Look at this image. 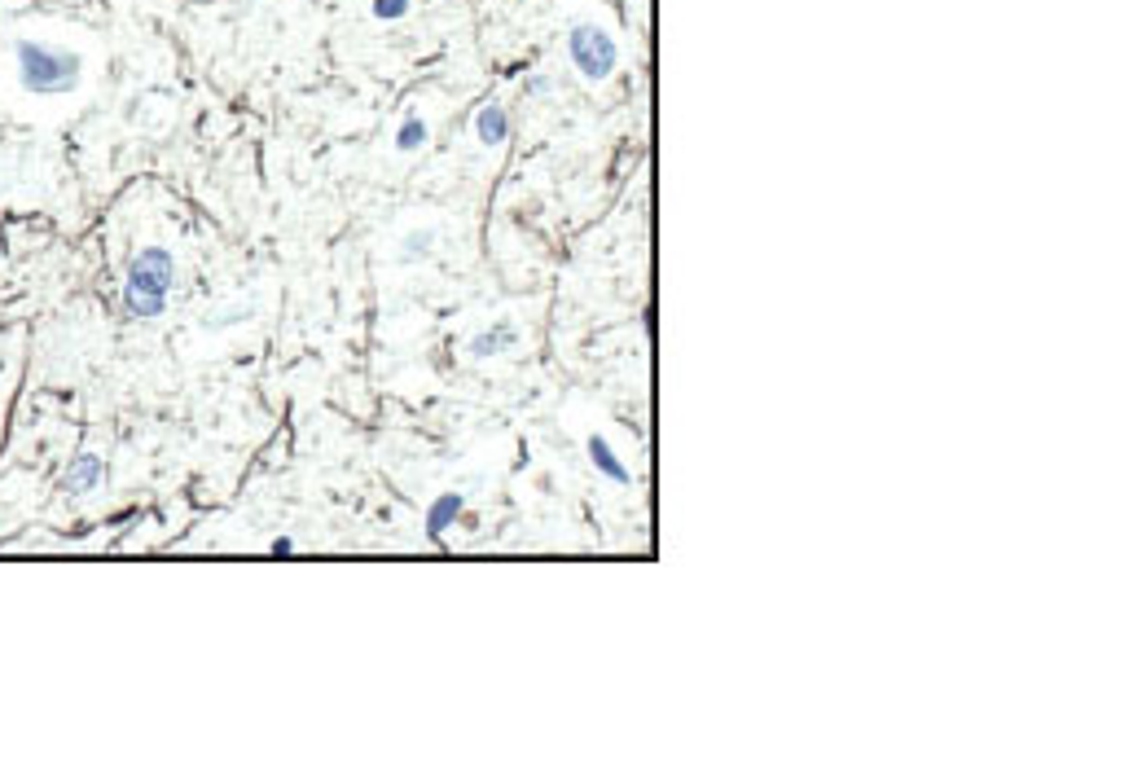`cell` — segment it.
Returning <instances> with one entry per match:
<instances>
[{
    "instance_id": "obj_8",
    "label": "cell",
    "mask_w": 1142,
    "mask_h": 769,
    "mask_svg": "<svg viewBox=\"0 0 1142 769\" xmlns=\"http://www.w3.org/2000/svg\"><path fill=\"white\" fill-rule=\"evenodd\" d=\"M585 448H589L593 471H598V476H606L611 484H628V480H633V476H628V467L620 461V453H615V448H611L602 435H589V444H585Z\"/></svg>"
},
{
    "instance_id": "obj_6",
    "label": "cell",
    "mask_w": 1142,
    "mask_h": 769,
    "mask_svg": "<svg viewBox=\"0 0 1142 769\" xmlns=\"http://www.w3.org/2000/svg\"><path fill=\"white\" fill-rule=\"evenodd\" d=\"M519 344V331H515V322H497L493 331H483V335H474L470 339V357L474 361H488V357H502V352H510Z\"/></svg>"
},
{
    "instance_id": "obj_1",
    "label": "cell",
    "mask_w": 1142,
    "mask_h": 769,
    "mask_svg": "<svg viewBox=\"0 0 1142 769\" xmlns=\"http://www.w3.org/2000/svg\"><path fill=\"white\" fill-rule=\"evenodd\" d=\"M172 290H177V255L168 247H141L128 264L123 313L132 322H158L168 313Z\"/></svg>"
},
{
    "instance_id": "obj_9",
    "label": "cell",
    "mask_w": 1142,
    "mask_h": 769,
    "mask_svg": "<svg viewBox=\"0 0 1142 769\" xmlns=\"http://www.w3.org/2000/svg\"><path fill=\"white\" fill-rule=\"evenodd\" d=\"M426 136H431L426 119H422V115H405V123L396 128V149L413 154V149H422V145H426Z\"/></svg>"
},
{
    "instance_id": "obj_4",
    "label": "cell",
    "mask_w": 1142,
    "mask_h": 769,
    "mask_svg": "<svg viewBox=\"0 0 1142 769\" xmlns=\"http://www.w3.org/2000/svg\"><path fill=\"white\" fill-rule=\"evenodd\" d=\"M101 484H106V461H101L97 453L71 457V467H67V476H62V493H67V497H88V493H97Z\"/></svg>"
},
{
    "instance_id": "obj_12",
    "label": "cell",
    "mask_w": 1142,
    "mask_h": 769,
    "mask_svg": "<svg viewBox=\"0 0 1142 769\" xmlns=\"http://www.w3.org/2000/svg\"><path fill=\"white\" fill-rule=\"evenodd\" d=\"M545 88H550V80H545V75H541V80H532V84H528V93H532V97H541V93H545Z\"/></svg>"
},
{
    "instance_id": "obj_2",
    "label": "cell",
    "mask_w": 1142,
    "mask_h": 769,
    "mask_svg": "<svg viewBox=\"0 0 1142 769\" xmlns=\"http://www.w3.org/2000/svg\"><path fill=\"white\" fill-rule=\"evenodd\" d=\"M14 67H19V84L32 97H67L84 80V58L67 45H45V40H19Z\"/></svg>"
},
{
    "instance_id": "obj_10",
    "label": "cell",
    "mask_w": 1142,
    "mask_h": 769,
    "mask_svg": "<svg viewBox=\"0 0 1142 769\" xmlns=\"http://www.w3.org/2000/svg\"><path fill=\"white\" fill-rule=\"evenodd\" d=\"M409 10H413V0H374V19L383 23H400Z\"/></svg>"
},
{
    "instance_id": "obj_11",
    "label": "cell",
    "mask_w": 1142,
    "mask_h": 769,
    "mask_svg": "<svg viewBox=\"0 0 1142 769\" xmlns=\"http://www.w3.org/2000/svg\"><path fill=\"white\" fill-rule=\"evenodd\" d=\"M431 242H435V233H431V229H422V233H409V238H405V260H418V255H426V251H431Z\"/></svg>"
},
{
    "instance_id": "obj_5",
    "label": "cell",
    "mask_w": 1142,
    "mask_h": 769,
    "mask_svg": "<svg viewBox=\"0 0 1142 769\" xmlns=\"http://www.w3.org/2000/svg\"><path fill=\"white\" fill-rule=\"evenodd\" d=\"M474 141L479 145H502V141H510V110L502 106V101H488V106H479V115H474Z\"/></svg>"
},
{
    "instance_id": "obj_3",
    "label": "cell",
    "mask_w": 1142,
    "mask_h": 769,
    "mask_svg": "<svg viewBox=\"0 0 1142 769\" xmlns=\"http://www.w3.org/2000/svg\"><path fill=\"white\" fill-rule=\"evenodd\" d=\"M567 62L589 80V84H602L615 67H620V45L611 32H602L598 23H576L567 32Z\"/></svg>"
},
{
    "instance_id": "obj_7",
    "label": "cell",
    "mask_w": 1142,
    "mask_h": 769,
    "mask_svg": "<svg viewBox=\"0 0 1142 769\" xmlns=\"http://www.w3.org/2000/svg\"><path fill=\"white\" fill-rule=\"evenodd\" d=\"M461 510H466V497H461V493H440V497L426 506V537H431V541H444V532L457 524Z\"/></svg>"
}]
</instances>
